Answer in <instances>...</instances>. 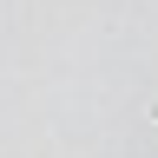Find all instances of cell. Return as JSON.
<instances>
[{
	"label": "cell",
	"instance_id": "obj_1",
	"mask_svg": "<svg viewBox=\"0 0 158 158\" xmlns=\"http://www.w3.org/2000/svg\"><path fill=\"white\" fill-rule=\"evenodd\" d=\"M152 125H158V106H152Z\"/></svg>",
	"mask_w": 158,
	"mask_h": 158
}]
</instances>
